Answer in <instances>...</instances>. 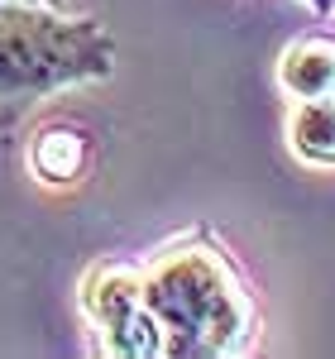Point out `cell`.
Here are the masks:
<instances>
[{
	"label": "cell",
	"mask_w": 335,
	"mask_h": 359,
	"mask_svg": "<svg viewBox=\"0 0 335 359\" xmlns=\"http://www.w3.org/2000/svg\"><path fill=\"white\" fill-rule=\"evenodd\" d=\"M278 86L292 101L331 96L335 91V39L331 34H302L278 57Z\"/></svg>",
	"instance_id": "5"
},
{
	"label": "cell",
	"mask_w": 335,
	"mask_h": 359,
	"mask_svg": "<svg viewBox=\"0 0 335 359\" xmlns=\"http://www.w3.org/2000/svg\"><path fill=\"white\" fill-rule=\"evenodd\" d=\"M29 5H53V10H67V0H29Z\"/></svg>",
	"instance_id": "7"
},
{
	"label": "cell",
	"mask_w": 335,
	"mask_h": 359,
	"mask_svg": "<svg viewBox=\"0 0 335 359\" xmlns=\"http://www.w3.org/2000/svg\"><path fill=\"white\" fill-rule=\"evenodd\" d=\"M29 172L43 187H82L91 172V135L82 125H48L29 139Z\"/></svg>",
	"instance_id": "4"
},
{
	"label": "cell",
	"mask_w": 335,
	"mask_h": 359,
	"mask_svg": "<svg viewBox=\"0 0 335 359\" xmlns=\"http://www.w3.org/2000/svg\"><path fill=\"white\" fill-rule=\"evenodd\" d=\"M144 297L163 331V359H230L259 335V306L230 249L196 230L144 264Z\"/></svg>",
	"instance_id": "1"
},
{
	"label": "cell",
	"mask_w": 335,
	"mask_h": 359,
	"mask_svg": "<svg viewBox=\"0 0 335 359\" xmlns=\"http://www.w3.org/2000/svg\"><path fill=\"white\" fill-rule=\"evenodd\" d=\"M287 149L307 168H335V91L292 101V111H287Z\"/></svg>",
	"instance_id": "6"
},
{
	"label": "cell",
	"mask_w": 335,
	"mask_h": 359,
	"mask_svg": "<svg viewBox=\"0 0 335 359\" xmlns=\"http://www.w3.org/2000/svg\"><path fill=\"white\" fill-rule=\"evenodd\" d=\"M82 311L101 335V350L120 359H163V331L144 297V264L96 259L82 273Z\"/></svg>",
	"instance_id": "3"
},
{
	"label": "cell",
	"mask_w": 335,
	"mask_h": 359,
	"mask_svg": "<svg viewBox=\"0 0 335 359\" xmlns=\"http://www.w3.org/2000/svg\"><path fill=\"white\" fill-rule=\"evenodd\" d=\"M115 39L96 15L0 0V135H15L48 96L106 82Z\"/></svg>",
	"instance_id": "2"
}]
</instances>
